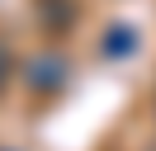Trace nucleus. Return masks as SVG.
<instances>
[{
    "label": "nucleus",
    "instance_id": "1",
    "mask_svg": "<svg viewBox=\"0 0 156 151\" xmlns=\"http://www.w3.org/2000/svg\"><path fill=\"white\" fill-rule=\"evenodd\" d=\"M24 85H29L38 99H57L71 85V61L62 52H38L29 66H24Z\"/></svg>",
    "mask_w": 156,
    "mask_h": 151
},
{
    "label": "nucleus",
    "instance_id": "2",
    "mask_svg": "<svg viewBox=\"0 0 156 151\" xmlns=\"http://www.w3.org/2000/svg\"><path fill=\"white\" fill-rule=\"evenodd\" d=\"M137 47H142V33H137L133 24H109L104 38H99V57H104V61H128Z\"/></svg>",
    "mask_w": 156,
    "mask_h": 151
},
{
    "label": "nucleus",
    "instance_id": "3",
    "mask_svg": "<svg viewBox=\"0 0 156 151\" xmlns=\"http://www.w3.org/2000/svg\"><path fill=\"white\" fill-rule=\"evenodd\" d=\"M76 0H38V19H43V28L48 33H62V28H71L76 24Z\"/></svg>",
    "mask_w": 156,
    "mask_h": 151
},
{
    "label": "nucleus",
    "instance_id": "4",
    "mask_svg": "<svg viewBox=\"0 0 156 151\" xmlns=\"http://www.w3.org/2000/svg\"><path fill=\"white\" fill-rule=\"evenodd\" d=\"M10 80H14V52L0 43V94L10 90Z\"/></svg>",
    "mask_w": 156,
    "mask_h": 151
},
{
    "label": "nucleus",
    "instance_id": "5",
    "mask_svg": "<svg viewBox=\"0 0 156 151\" xmlns=\"http://www.w3.org/2000/svg\"><path fill=\"white\" fill-rule=\"evenodd\" d=\"M0 151H14V146H0Z\"/></svg>",
    "mask_w": 156,
    "mask_h": 151
}]
</instances>
